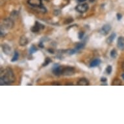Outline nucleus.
Wrapping results in <instances>:
<instances>
[{
	"label": "nucleus",
	"instance_id": "nucleus-31",
	"mask_svg": "<svg viewBox=\"0 0 124 124\" xmlns=\"http://www.w3.org/2000/svg\"><path fill=\"white\" fill-rule=\"evenodd\" d=\"M122 69H123V70H124V61L123 62H122Z\"/></svg>",
	"mask_w": 124,
	"mask_h": 124
},
{
	"label": "nucleus",
	"instance_id": "nucleus-14",
	"mask_svg": "<svg viewBox=\"0 0 124 124\" xmlns=\"http://www.w3.org/2000/svg\"><path fill=\"white\" fill-rule=\"evenodd\" d=\"M116 37V34L115 33H112L111 35L108 37L107 39V44H111L112 42L114 41V40L115 39V38Z\"/></svg>",
	"mask_w": 124,
	"mask_h": 124
},
{
	"label": "nucleus",
	"instance_id": "nucleus-28",
	"mask_svg": "<svg viewBox=\"0 0 124 124\" xmlns=\"http://www.w3.org/2000/svg\"><path fill=\"white\" fill-rule=\"evenodd\" d=\"M48 51L50 52V53H52V54L54 53L53 50H52V49H49V50H48Z\"/></svg>",
	"mask_w": 124,
	"mask_h": 124
},
{
	"label": "nucleus",
	"instance_id": "nucleus-9",
	"mask_svg": "<svg viewBox=\"0 0 124 124\" xmlns=\"http://www.w3.org/2000/svg\"><path fill=\"white\" fill-rule=\"evenodd\" d=\"M1 48L3 53H4L6 55H10L11 54V48L10 46L8 45L7 44H3L1 45Z\"/></svg>",
	"mask_w": 124,
	"mask_h": 124
},
{
	"label": "nucleus",
	"instance_id": "nucleus-10",
	"mask_svg": "<svg viewBox=\"0 0 124 124\" xmlns=\"http://www.w3.org/2000/svg\"><path fill=\"white\" fill-rule=\"evenodd\" d=\"M29 43V40L25 36H22L19 40V44L21 46H27Z\"/></svg>",
	"mask_w": 124,
	"mask_h": 124
},
{
	"label": "nucleus",
	"instance_id": "nucleus-11",
	"mask_svg": "<svg viewBox=\"0 0 124 124\" xmlns=\"http://www.w3.org/2000/svg\"><path fill=\"white\" fill-rule=\"evenodd\" d=\"M117 46L118 48L121 50H124V37L120 36L118 38L117 41Z\"/></svg>",
	"mask_w": 124,
	"mask_h": 124
},
{
	"label": "nucleus",
	"instance_id": "nucleus-30",
	"mask_svg": "<svg viewBox=\"0 0 124 124\" xmlns=\"http://www.w3.org/2000/svg\"><path fill=\"white\" fill-rule=\"evenodd\" d=\"M73 85V84L72 83H68L65 84V85H70V86H72Z\"/></svg>",
	"mask_w": 124,
	"mask_h": 124
},
{
	"label": "nucleus",
	"instance_id": "nucleus-32",
	"mask_svg": "<svg viewBox=\"0 0 124 124\" xmlns=\"http://www.w3.org/2000/svg\"><path fill=\"white\" fill-rule=\"evenodd\" d=\"M122 78L124 79V73H123V74L122 75Z\"/></svg>",
	"mask_w": 124,
	"mask_h": 124
},
{
	"label": "nucleus",
	"instance_id": "nucleus-2",
	"mask_svg": "<svg viewBox=\"0 0 124 124\" xmlns=\"http://www.w3.org/2000/svg\"><path fill=\"white\" fill-rule=\"evenodd\" d=\"M14 25H15V22L11 18L4 19L1 25V31H0L1 37H4L6 35V31L12 29L14 27Z\"/></svg>",
	"mask_w": 124,
	"mask_h": 124
},
{
	"label": "nucleus",
	"instance_id": "nucleus-33",
	"mask_svg": "<svg viewBox=\"0 0 124 124\" xmlns=\"http://www.w3.org/2000/svg\"><path fill=\"white\" fill-rule=\"evenodd\" d=\"M64 1H69V0H64Z\"/></svg>",
	"mask_w": 124,
	"mask_h": 124
},
{
	"label": "nucleus",
	"instance_id": "nucleus-3",
	"mask_svg": "<svg viewBox=\"0 0 124 124\" xmlns=\"http://www.w3.org/2000/svg\"><path fill=\"white\" fill-rule=\"evenodd\" d=\"M28 4L32 7L38 8L41 13H45L47 12V9L42 4V0H28Z\"/></svg>",
	"mask_w": 124,
	"mask_h": 124
},
{
	"label": "nucleus",
	"instance_id": "nucleus-23",
	"mask_svg": "<svg viewBox=\"0 0 124 124\" xmlns=\"http://www.w3.org/2000/svg\"><path fill=\"white\" fill-rule=\"evenodd\" d=\"M73 22V19L72 18H67L66 20L64 21V24H69V23H72Z\"/></svg>",
	"mask_w": 124,
	"mask_h": 124
},
{
	"label": "nucleus",
	"instance_id": "nucleus-5",
	"mask_svg": "<svg viewBox=\"0 0 124 124\" xmlns=\"http://www.w3.org/2000/svg\"><path fill=\"white\" fill-rule=\"evenodd\" d=\"M89 8L88 5L87 3H82L79 4L78 5H77L75 7V10L79 13H85L87 11H88Z\"/></svg>",
	"mask_w": 124,
	"mask_h": 124
},
{
	"label": "nucleus",
	"instance_id": "nucleus-15",
	"mask_svg": "<svg viewBox=\"0 0 124 124\" xmlns=\"http://www.w3.org/2000/svg\"><path fill=\"white\" fill-rule=\"evenodd\" d=\"M122 81L119 79H115L114 81L112 82V85H114V86H120V85H122Z\"/></svg>",
	"mask_w": 124,
	"mask_h": 124
},
{
	"label": "nucleus",
	"instance_id": "nucleus-19",
	"mask_svg": "<svg viewBox=\"0 0 124 124\" xmlns=\"http://www.w3.org/2000/svg\"><path fill=\"white\" fill-rule=\"evenodd\" d=\"M51 62V58H50L49 57L46 58V60H45V61H44V62L43 64H42V66H43V67H44V66H48V64H50Z\"/></svg>",
	"mask_w": 124,
	"mask_h": 124
},
{
	"label": "nucleus",
	"instance_id": "nucleus-7",
	"mask_svg": "<svg viewBox=\"0 0 124 124\" xmlns=\"http://www.w3.org/2000/svg\"><path fill=\"white\" fill-rule=\"evenodd\" d=\"M44 25H42V23H39L38 22H35V25L33 26L32 28H31V31L33 33H38L40 31H41L42 29H44Z\"/></svg>",
	"mask_w": 124,
	"mask_h": 124
},
{
	"label": "nucleus",
	"instance_id": "nucleus-6",
	"mask_svg": "<svg viewBox=\"0 0 124 124\" xmlns=\"http://www.w3.org/2000/svg\"><path fill=\"white\" fill-rule=\"evenodd\" d=\"M75 72L74 68L71 66H64V72L62 75H66V76H70L73 75Z\"/></svg>",
	"mask_w": 124,
	"mask_h": 124
},
{
	"label": "nucleus",
	"instance_id": "nucleus-18",
	"mask_svg": "<svg viewBox=\"0 0 124 124\" xmlns=\"http://www.w3.org/2000/svg\"><path fill=\"white\" fill-rule=\"evenodd\" d=\"M110 57H111L112 58H116V56H117V51H116V50H115V49H113L112 50H111L110 53Z\"/></svg>",
	"mask_w": 124,
	"mask_h": 124
},
{
	"label": "nucleus",
	"instance_id": "nucleus-16",
	"mask_svg": "<svg viewBox=\"0 0 124 124\" xmlns=\"http://www.w3.org/2000/svg\"><path fill=\"white\" fill-rule=\"evenodd\" d=\"M19 57V53L17 51H15V53H14V55H13V57L11 59V62H16V60H18Z\"/></svg>",
	"mask_w": 124,
	"mask_h": 124
},
{
	"label": "nucleus",
	"instance_id": "nucleus-17",
	"mask_svg": "<svg viewBox=\"0 0 124 124\" xmlns=\"http://www.w3.org/2000/svg\"><path fill=\"white\" fill-rule=\"evenodd\" d=\"M38 49L36 48V46L35 45H32L30 48V50H29V53L31 54H33L34 53H35L36 51H37Z\"/></svg>",
	"mask_w": 124,
	"mask_h": 124
},
{
	"label": "nucleus",
	"instance_id": "nucleus-8",
	"mask_svg": "<svg viewBox=\"0 0 124 124\" xmlns=\"http://www.w3.org/2000/svg\"><path fill=\"white\" fill-rule=\"evenodd\" d=\"M111 30V26L109 24H105L104 25L100 30V33L103 35H107Z\"/></svg>",
	"mask_w": 124,
	"mask_h": 124
},
{
	"label": "nucleus",
	"instance_id": "nucleus-26",
	"mask_svg": "<svg viewBox=\"0 0 124 124\" xmlns=\"http://www.w3.org/2000/svg\"><path fill=\"white\" fill-rule=\"evenodd\" d=\"M107 80V79L106 77H101V82H103H103H106Z\"/></svg>",
	"mask_w": 124,
	"mask_h": 124
},
{
	"label": "nucleus",
	"instance_id": "nucleus-29",
	"mask_svg": "<svg viewBox=\"0 0 124 124\" xmlns=\"http://www.w3.org/2000/svg\"><path fill=\"white\" fill-rule=\"evenodd\" d=\"M76 1L79 3H83L85 2V1H86L87 0H76Z\"/></svg>",
	"mask_w": 124,
	"mask_h": 124
},
{
	"label": "nucleus",
	"instance_id": "nucleus-20",
	"mask_svg": "<svg viewBox=\"0 0 124 124\" xmlns=\"http://www.w3.org/2000/svg\"><path fill=\"white\" fill-rule=\"evenodd\" d=\"M18 16V13L16 10H13L12 13H10V18L13 19L14 18H17Z\"/></svg>",
	"mask_w": 124,
	"mask_h": 124
},
{
	"label": "nucleus",
	"instance_id": "nucleus-21",
	"mask_svg": "<svg viewBox=\"0 0 124 124\" xmlns=\"http://www.w3.org/2000/svg\"><path fill=\"white\" fill-rule=\"evenodd\" d=\"M112 66L110 65H109V66L107 67V68H106V72L107 74H110L112 72Z\"/></svg>",
	"mask_w": 124,
	"mask_h": 124
},
{
	"label": "nucleus",
	"instance_id": "nucleus-25",
	"mask_svg": "<svg viewBox=\"0 0 124 124\" xmlns=\"http://www.w3.org/2000/svg\"><path fill=\"white\" fill-rule=\"evenodd\" d=\"M38 46H39L40 48H44V44H43V42H40V44H38Z\"/></svg>",
	"mask_w": 124,
	"mask_h": 124
},
{
	"label": "nucleus",
	"instance_id": "nucleus-13",
	"mask_svg": "<svg viewBox=\"0 0 124 124\" xmlns=\"http://www.w3.org/2000/svg\"><path fill=\"white\" fill-rule=\"evenodd\" d=\"M101 60L99 58H95L94 60H93L90 62V68H94V67H96V66H98L99 64H101Z\"/></svg>",
	"mask_w": 124,
	"mask_h": 124
},
{
	"label": "nucleus",
	"instance_id": "nucleus-27",
	"mask_svg": "<svg viewBox=\"0 0 124 124\" xmlns=\"http://www.w3.org/2000/svg\"><path fill=\"white\" fill-rule=\"evenodd\" d=\"M51 85H58V86H60V83H58V82H53V83H52Z\"/></svg>",
	"mask_w": 124,
	"mask_h": 124
},
{
	"label": "nucleus",
	"instance_id": "nucleus-12",
	"mask_svg": "<svg viewBox=\"0 0 124 124\" xmlns=\"http://www.w3.org/2000/svg\"><path fill=\"white\" fill-rule=\"evenodd\" d=\"M90 85L89 81L86 78H81L77 82V85L79 86H87Z\"/></svg>",
	"mask_w": 124,
	"mask_h": 124
},
{
	"label": "nucleus",
	"instance_id": "nucleus-22",
	"mask_svg": "<svg viewBox=\"0 0 124 124\" xmlns=\"http://www.w3.org/2000/svg\"><path fill=\"white\" fill-rule=\"evenodd\" d=\"M84 36H85V32H83V31H80V32H79L78 37L79 39H83V37H84Z\"/></svg>",
	"mask_w": 124,
	"mask_h": 124
},
{
	"label": "nucleus",
	"instance_id": "nucleus-1",
	"mask_svg": "<svg viewBox=\"0 0 124 124\" xmlns=\"http://www.w3.org/2000/svg\"><path fill=\"white\" fill-rule=\"evenodd\" d=\"M16 80L15 73L10 68L1 70L0 83L1 85H8L13 83Z\"/></svg>",
	"mask_w": 124,
	"mask_h": 124
},
{
	"label": "nucleus",
	"instance_id": "nucleus-24",
	"mask_svg": "<svg viewBox=\"0 0 124 124\" xmlns=\"http://www.w3.org/2000/svg\"><path fill=\"white\" fill-rule=\"evenodd\" d=\"M116 16H117V20H120L122 18V15H121V14H120V13H118V14L116 15Z\"/></svg>",
	"mask_w": 124,
	"mask_h": 124
},
{
	"label": "nucleus",
	"instance_id": "nucleus-4",
	"mask_svg": "<svg viewBox=\"0 0 124 124\" xmlns=\"http://www.w3.org/2000/svg\"><path fill=\"white\" fill-rule=\"evenodd\" d=\"M64 66H60L58 65H55L53 68L52 72L53 74L56 76H60L61 75H63Z\"/></svg>",
	"mask_w": 124,
	"mask_h": 124
}]
</instances>
